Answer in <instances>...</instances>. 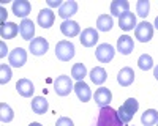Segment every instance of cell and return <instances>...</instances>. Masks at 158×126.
<instances>
[{
	"mask_svg": "<svg viewBox=\"0 0 158 126\" xmlns=\"http://www.w3.org/2000/svg\"><path fill=\"white\" fill-rule=\"evenodd\" d=\"M114 25V21H112V16H108V14H101L98 16L97 19V30L100 32H109Z\"/></svg>",
	"mask_w": 158,
	"mask_h": 126,
	"instance_id": "25",
	"label": "cell"
},
{
	"mask_svg": "<svg viewBox=\"0 0 158 126\" xmlns=\"http://www.w3.org/2000/svg\"><path fill=\"white\" fill-rule=\"evenodd\" d=\"M95 55H97L98 61H101V63H109V61L114 58V55H115V49H114V46L104 43V44H100V46L97 47Z\"/></svg>",
	"mask_w": 158,
	"mask_h": 126,
	"instance_id": "7",
	"label": "cell"
},
{
	"mask_svg": "<svg viewBox=\"0 0 158 126\" xmlns=\"http://www.w3.org/2000/svg\"><path fill=\"white\" fill-rule=\"evenodd\" d=\"M48 5H49L51 8H60L63 3L60 2V0H48Z\"/></svg>",
	"mask_w": 158,
	"mask_h": 126,
	"instance_id": "33",
	"label": "cell"
},
{
	"mask_svg": "<svg viewBox=\"0 0 158 126\" xmlns=\"http://www.w3.org/2000/svg\"><path fill=\"white\" fill-rule=\"evenodd\" d=\"M138 109H139L138 99H135V98H128L125 103H123L120 107H118L117 115H118V118L122 120V123L125 124V123H130V121H131V118L135 117V113L138 112Z\"/></svg>",
	"mask_w": 158,
	"mask_h": 126,
	"instance_id": "2",
	"label": "cell"
},
{
	"mask_svg": "<svg viewBox=\"0 0 158 126\" xmlns=\"http://www.w3.org/2000/svg\"><path fill=\"white\" fill-rule=\"evenodd\" d=\"M16 90H18V93H19L21 96L30 98V96L33 95V92H35V87H33L32 81L22 77V79H19V81L16 82Z\"/></svg>",
	"mask_w": 158,
	"mask_h": 126,
	"instance_id": "18",
	"label": "cell"
},
{
	"mask_svg": "<svg viewBox=\"0 0 158 126\" xmlns=\"http://www.w3.org/2000/svg\"><path fill=\"white\" fill-rule=\"evenodd\" d=\"M117 82L120 84V87H130L131 84L135 82V71L131 69L130 66H125L118 71L117 74Z\"/></svg>",
	"mask_w": 158,
	"mask_h": 126,
	"instance_id": "17",
	"label": "cell"
},
{
	"mask_svg": "<svg viewBox=\"0 0 158 126\" xmlns=\"http://www.w3.org/2000/svg\"><path fill=\"white\" fill-rule=\"evenodd\" d=\"M15 118V112L6 103H0V120L2 123H10Z\"/></svg>",
	"mask_w": 158,
	"mask_h": 126,
	"instance_id": "27",
	"label": "cell"
},
{
	"mask_svg": "<svg viewBox=\"0 0 158 126\" xmlns=\"http://www.w3.org/2000/svg\"><path fill=\"white\" fill-rule=\"evenodd\" d=\"M19 35L22 36V40L32 41L35 35V24L32 22V19H22V22L19 24Z\"/></svg>",
	"mask_w": 158,
	"mask_h": 126,
	"instance_id": "14",
	"label": "cell"
},
{
	"mask_svg": "<svg viewBox=\"0 0 158 126\" xmlns=\"http://www.w3.org/2000/svg\"><path fill=\"white\" fill-rule=\"evenodd\" d=\"M77 13V3L74 0H67V2H63V5L59 8V16L65 21H68L73 14Z\"/></svg>",
	"mask_w": 158,
	"mask_h": 126,
	"instance_id": "19",
	"label": "cell"
},
{
	"mask_svg": "<svg viewBox=\"0 0 158 126\" xmlns=\"http://www.w3.org/2000/svg\"><path fill=\"white\" fill-rule=\"evenodd\" d=\"M89 76H90V81L94 82L95 85H101V84H104V81H106V77H108L106 69L101 68V66H95L94 69L90 71Z\"/></svg>",
	"mask_w": 158,
	"mask_h": 126,
	"instance_id": "24",
	"label": "cell"
},
{
	"mask_svg": "<svg viewBox=\"0 0 158 126\" xmlns=\"http://www.w3.org/2000/svg\"><path fill=\"white\" fill-rule=\"evenodd\" d=\"M135 36L138 38L141 43H149L152 40V36H153L152 24L147 22V21H142L141 24H138L136 29H135Z\"/></svg>",
	"mask_w": 158,
	"mask_h": 126,
	"instance_id": "5",
	"label": "cell"
},
{
	"mask_svg": "<svg viewBox=\"0 0 158 126\" xmlns=\"http://www.w3.org/2000/svg\"><path fill=\"white\" fill-rule=\"evenodd\" d=\"M98 32L94 29V27H89V29H84L79 35V41L84 47H94L97 43H98Z\"/></svg>",
	"mask_w": 158,
	"mask_h": 126,
	"instance_id": "6",
	"label": "cell"
},
{
	"mask_svg": "<svg viewBox=\"0 0 158 126\" xmlns=\"http://www.w3.org/2000/svg\"><path fill=\"white\" fill-rule=\"evenodd\" d=\"M48 101L43 96H35L32 99V110L36 113V115H44L48 112Z\"/></svg>",
	"mask_w": 158,
	"mask_h": 126,
	"instance_id": "23",
	"label": "cell"
},
{
	"mask_svg": "<svg viewBox=\"0 0 158 126\" xmlns=\"http://www.w3.org/2000/svg\"><path fill=\"white\" fill-rule=\"evenodd\" d=\"M8 61L11 66L15 68H21L25 65V61H27V52H25V49L22 47H16L13 49L10 52V57H8Z\"/></svg>",
	"mask_w": 158,
	"mask_h": 126,
	"instance_id": "8",
	"label": "cell"
},
{
	"mask_svg": "<svg viewBox=\"0 0 158 126\" xmlns=\"http://www.w3.org/2000/svg\"><path fill=\"white\" fill-rule=\"evenodd\" d=\"M141 123L144 126H153L158 123V112L155 109H149L141 115Z\"/></svg>",
	"mask_w": 158,
	"mask_h": 126,
	"instance_id": "26",
	"label": "cell"
},
{
	"mask_svg": "<svg viewBox=\"0 0 158 126\" xmlns=\"http://www.w3.org/2000/svg\"><path fill=\"white\" fill-rule=\"evenodd\" d=\"M155 27H156V29H158V16H156V18H155Z\"/></svg>",
	"mask_w": 158,
	"mask_h": 126,
	"instance_id": "38",
	"label": "cell"
},
{
	"mask_svg": "<svg viewBox=\"0 0 158 126\" xmlns=\"http://www.w3.org/2000/svg\"><path fill=\"white\" fill-rule=\"evenodd\" d=\"M153 76H155V79L158 81V66H155V69H153Z\"/></svg>",
	"mask_w": 158,
	"mask_h": 126,
	"instance_id": "36",
	"label": "cell"
},
{
	"mask_svg": "<svg viewBox=\"0 0 158 126\" xmlns=\"http://www.w3.org/2000/svg\"><path fill=\"white\" fill-rule=\"evenodd\" d=\"M54 90L59 96H67L71 93V90H74V85L70 76H59L54 81Z\"/></svg>",
	"mask_w": 158,
	"mask_h": 126,
	"instance_id": "4",
	"label": "cell"
},
{
	"mask_svg": "<svg viewBox=\"0 0 158 126\" xmlns=\"http://www.w3.org/2000/svg\"><path fill=\"white\" fill-rule=\"evenodd\" d=\"M74 92H76L79 101H82V103H87V101H90V98H92L90 87L84 81H79V82L74 84Z\"/></svg>",
	"mask_w": 158,
	"mask_h": 126,
	"instance_id": "20",
	"label": "cell"
},
{
	"mask_svg": "<svg viewBox=\"0 0 158 126\" xmlns=\"http://www.w3.org/2000/svg\"><path fill=\"white\" fill-rule=\"evenodd\" d=\"M56 126H74V123H73V120L68 118V117H60V118L57 120Z\"/></svg>",
	"mask_w": 158,
	"mask_h": 126,
	"instance_id": "32",
	"label": "cell"
},
{
	"mask_svg": "<svg viewBox=\"0 0 158 126\" xmlns=\"http://www.w3.org/2000/svg\"><path fill=\"white\" fill-rule=\"evenodd\" d=\"M18 33H19V25L15 24V22H5V24H2V27H0V35H2V38H5V40H13Z\"/></svg>",
	"mask_w": 158,
	"mask_h": 126,
	"instance_id": "21",
	"label": "cell"
},
{
	"mask_svg": "<svg viewBox=\"0 0 158 126\" xmlns=\"http://www.w3.org/2000/svg\"><path fill=\"white\" fill-rule=\"evenodd\" d=\"M94 98H95V103H97L100 107H106V106H109V103L112 101V93H111L109 88L100 87L98 90L95 92Z\"/></svg>",
	"mask_w": 158,
	"mask_h": 126,
	"instance_id": "11",
	"label": "cell"
},
{
	"mask_svg": "<svg viewBox=\"0 0 158 126\" xmlns=\"http://www.w3.org/2000/svg\"><path fill=\"white\" fill-rule=\"evenodd\" d=\"M11 77H13L11 68L6 65V63H2V65H0V84H2V85L8 84L11 81Z\"/></svg>",
	"mask_w": 158,
	"mask_h": 126,
	"instance_id": "30",
	"label": "cell"
},
{
	"mask_svg": "<svg viewBox=\"0 0 158 126\" xmlns=\"http://www.w3.org/2000/svg\"><path fill=\"white\" fill-rule=\"evenodd\" d=\"M138 65H139V68H141L142 71H149V69H152V68H153V58H152V55H149V54H142V55L138 58Z\"/></svg>",
	"mask_w": 158,
	"mask_h": 126,
	"instance_id": "29",
	"label": "cell"
},
{
	"mask_svg": "<svg viewBox=\"0 0 158 126\" xmlns=\"http://www.w3.org/2000/svg\"><path fill=\"white\" fill-rule=\"evenodd\" d=\"M118 27L125 32L136 29V16L131 11H127L123 14H120V18H118Z\"/></svg>",
	"mask_w": 158,
	"mask_h": 126,
	"instance_id": "15",
	"label": "cell"
},
{
	"mask_svg": "<svg viewBox=\"0 0 158 126\" xmlns=\"http://www.w3.org/2000/svg\"><path fill=\"white\" fill-rule=\"evenodd\" d=\"M30 10H32V5L29 0H16L13 3V13L15 16L18 18H22V19H27V16L30 14Z\"/></svg>",
	"mask_w": 158,
	"mask_h": 126,
	"instance_id": "10",
	"label": "cell"
},
{
	"mask_svg": "<svg viewBox=\"0 0 158 126\" xmlns=\"http://www.w3.org/2000/svg\"><path fill=\"white\" fill-rule=\"evenodd\" d=\"M136 11H138V16L141 18H146L150 11V2L149 0H139L136 3Z\"/></svg>",
	"mask_w": 158,
	"mask_h": 126,
	"instance_id": "31",
	"label": "cell"
},
{
	"mask_svg": "<svg viewBox=\"0 0 158 126\" xmlns=\"http://www.w3.org/2000/svg\"><path fill=\"white\" fill-rule=\"evenodd\" d=\"M0 47H2V52H0V57H5L6 55V46H5V43H2V44H0Z\"/></svg>",
	"mask_w": 158,
	"mask_h": 126,
	"instance_id": "34",
	"label": "cell"
},
{
	"mask_svg": "<svg viewBox=\"0 0 158 126\" xmlns=\"http://www.w3.org/2000/svg\"><path fill=\"white\" fill-rule=\"evenodd\" d=\"M60 32L67 36V38H73V36H77L81 35V27H79V24L74 22V21H63L60 24Z\"/></svg>",
	"mask_w": 158,
	"mask_h": 126,
	"instance_id": "12",
	"label": "cell"
},
{
	"mask_svg": "<svg viewBox=\"0 0 158 126\" xmlns=\"http://www.w3.org/2000/svg\"><path fill=\"white\" fill-rule=\"evenodd\" d=\"M130 11V3L127 0H112L111 2V14L112 16H118L123 14V13Z\"/></svg>",
	"mask_w": 158,
	"mask_h": 126,
	"instance_id": "22",
	"label": "cell"
},
{
	"mask_svg": "<svg viewBox=\"0 0 158 126\" xmlns=\"http://www.w3.org/2000/svg\"><path fill=\"white\" fill-rule=\"evenodd\" d=\"M54 19H56V16H54V13H52L51 8L41 10V11L38 13V18H36L38 25H40V27H43V29H49V27H52V24H54Z\"/></svg>",
	"mask_w": 158,
	"mask_h": 126,
	"instance_id": "16",
	"label": "cell"
},
{
	"mask_svg": "<svg viewBox=\"0 0 158 126\" xmlns=\"http://www.w3.org/2000/svg\"><path fill=\"white\" fill-rule=\"evenodd\" d=\"M95 126H123V123L118 118L117 110H114L111 106H106V107H100Z\"/></svg>",
	"mask_w": 158,
	"mask_h": 126,
	"instance_id": "1",
	"label": "cell"
},
{
	"mask_svg": "<svg viewBox=\"0 0 158 126\" xmlns=\"http://www.w3.org/2000/svg\"><path fill=\"white\" fill-rule=\"evenodd\" d=\"M29 126H41V124H40V123H36V121H33V123H30Z\"/></svg>",
	"mask_w": 158,
	"mask_h": 126,
	"instance_id": "37",
	"label": "cell"
},
{
	"mask_svg": "<svg viewBox=\"0 0 158 126\" xmlns=\"http://www.w3.org/2000/svg\"><path fill=\"white\" fill-rule=\"evenodd\" d=\"M56 57L60 61H70L74 57V44L67 40L59 41L56 44Z\"/></svg>",
	"mask_w": 158,
	"mask_h": 126,
	"instance_id": "3",
	"label": "cell"
},
{
	"mask_svg": "<svg viewBox=\"0 0 158 126\" xmlns=\"http://www.w3.org/2000/svg\"><path fill=\"white\" fill-rule=\"evenodd\" d=\"M0 13H2V24H5V16H6V11H5V8H3V6L0 8Z\"/></svg>",
	"mask_w": 158,
	"mask_h": 126,
	"instance_id": "35",
	"label": "cell"
},
{
	"mask_svg": "<svg viewBox=\"0 0 158 126\" xmlns=\"http://www.w3.org/2000/svg\"><path fill=\"white\" fill-rule=\"evenodd\" d=\"M29 50L33 54V55H44L48 50H49V43L46 38L43 36H38V38H33L29 44Z\"/></svg>",
	"mask_w": 158,
	"mask_h": 126,
	"instance_id": "9",
	"label": "cell"
},
{
	"mask_svg": "<svg viewBox=\"0 0 158 126\" xmlns=\"http://www.w3.org/2000/svg\"><path fill=\"white\" fill-rule=\"evenodd\" d=\"M87 76V68L84 66V63H74L71 68V77L79 81H84V77Z\"/></svg>",
	"mask_w": 158,
	"mask_h": 126,
	"instance_id": "28",
	"label": "cell"
},
{
	"mask_svg": "<svg viewBox=\"0 0 158 126\" xmlns=\"http://www.w3.org/2000/svg\"><path fill=\"white\" fill-rule=\"evenodd\" d=\"M133 49H135V43H133V38H131V36L122 35V36L117 40V50H118L122 55L131 54V52H133Z\"/></svg>",
	"mask_w": 158,
	"mask_h": 126,
	"instance_id": "13",
	"label": "cell"
}]
</instances>
